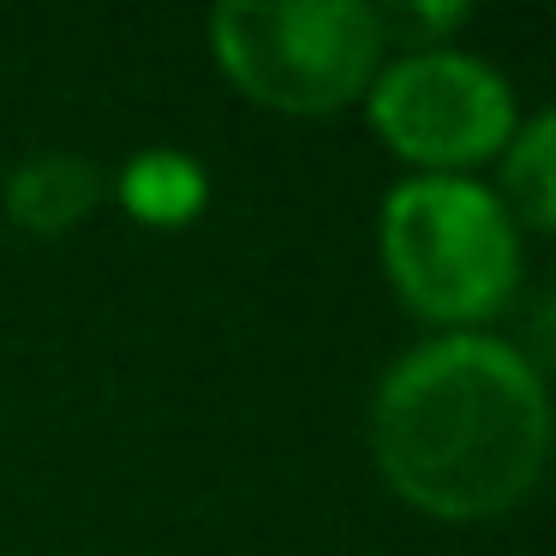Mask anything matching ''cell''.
<instances>
[{"label":"cell","instance_id":"cell-5","mask_svg":"<svg viewBox=\"0 0 556 556\" xmlns=\"http://www.w3.org/2000/svg\"><path fill=\"white\" fill-rule=\"evenodd\" d=\"M102 174L85 156H37L7 180V216L25 233H66L97 210Z\"/></svg>","mask_w":556,"mask_h":556},{"label":"cell","instance_id":"cell-3","mask_svg":"<svg viewBox=\"0 0 556 556\" xmlns=\"http://www.w3.org/2000/svg\"><path fill=\"white\" fill-rule=\"evenodd\" d=\"M216 61L252 102L281 114L348 109L383 73V18L359 0H228L210 13Z\"/></svg>","mask_w":556,"mask_h":556},{"label":"cell","instance_id":"cell-6","mask_svg":"<svg viewBox=\"0 0 556 556\" xmlns=\"http://www.w3.org/2000/svg\"><path fill=\"white\" fill-rule=\"evenodd\" d=\"M204 198H210L204 168L192 156H180V150H144V156H132L121 168V204L138 222H150V228L192 222L204 210Z\"/></svg>","mask_w":556,"mask_h":556},{"label":"cell","instance_id":"cell-8","mask_svg":"<svg viewBox=\"0 0 556 556\" xmlns=\"http://www.w3.org/2000/svg\"><path fill=\"white\" fill-rule=\"evenodd\" d=\"M527 336H532V371H539V377H556V281L539 293V300H532Z\"/></svg>","mask_w":556,"mask_h":556},{"label":"cell","instance_id":"cell-7","mask_svg":"<svg viewBox=\"0 0 556 556\" xmlns=\"http://www.w3.org/2000/svg\"><path fill=\"white\" fill-rule=\"evenodd\" d=\"M503 180H508V198H515L520 216L556 233V109L508 138Z\"/></svg>","mask_w":556,"mask_h":556},{"label":"cell","instance_id":"cell-2","mask_svg":"<svg viewBox=\"0 0 556 556\" xmlns=\"http://www.w3.org/2000/svg\"><path fill=\"white\" fill-rule=\"evenodd\" d=\"M377 245L395 293L431 324H479L520 281L508 204L467 174H419L383 198Z\"/></svg>","mask_w":556,"mask_h":556},{"label":"cell","instance_id":"cell-1","mask_svg":"<svg viewBox=\"0 0 556 556\" xmlns=\"http://www.w3.org/2000/svg\"><path fill=\"white\" fill-rule=\"evenodd\" d=\"M377 472L431 520H496L539 491L556 448L551 389L496 336H437L401 353L371 401Z\"/></svg>","mask_w":556,"mask_h":556},{"label":"cell","instance_id":"cell-4","mask_svg":"<svg viewBox=\"0 0 556 556\" xmlns=\"http://www.w3.org/2000/svg\"><path fill=\"white\" fill-rule=\"evenodd\" d=\"M371 126L395 156L431 174L467 168L515 138V90L491 61L460 49H419L371 78Z\"/></svg>","mask_w":556,"mask_h":556}]
</instances>
